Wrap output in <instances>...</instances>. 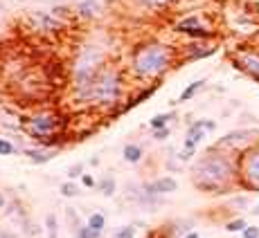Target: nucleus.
I'll use <instances>...</instances> for the list:
<instances>
[{"label": "nucleus", "mask_w": 259, "mask_h": 238, "mask_svg": "<svg viewBox=\"0 0 259 238\" xmlns=\"http://www.w3.org/2000/svg\"><path fill=\"white\" fill-rule=\"evenodd\" d=\"M46 231H48V238H59V218L54 211H50L46 216Z\"/></svg>", "instance_id": "412c9836"}, {"label": "nucleus", "mask_w": 259, "mask_h": 238, "mask_svg": "<svg viewBox=\"0 0 259 238\" xmlns=\"http://www.w3.org/2000/svg\"><path fill=\"white\" fill-rule=\"evenodd\" d=\"M59 193H61L63 198H77L81 191H79V187L74 185L72 180H68V182H63V185L59 187Z\"/></svg>", "instance_id": "b1692460"}, {"label": "nucleus", "mask_w": 259, "mask_h": 238, "mask_svg": "<svg viewBox=\"0 0 259 238\" xmlns=\"http://www.w3.org/2000/svg\"><path fill=\"white\" fill-rule=\"evenodd\" d=\"M68 180H77V177H81L83 173H86V164L83 162H74L72 166H68Z\"/></svg>", "instance_id": "a878e982"}, {"label": "nucleus", "mask_w": 259, "mask_h": 238, "mask_svg": "<svg viewBox=\"0 0 259 238\" xmlns=\"http://www.w3.org/2000/svg\"><path fill=\"white\" fill-rule=\"evenodd\" d=\"M194 155H196V148H183L181 153H178V162H181V164H185V162H192L194 160Z\"/></svg>", "instance_id": "c85d7f7f"}, {"label": "nucleus", "mask_w": 259, "mask_h": 238, "mask_svg": "<svg viewBox=\"0 0 259 238\" xmlns=\"http://www.w3.org/2000/svg\"><path fill=\"white\" fill-rule=\"evenodd\" d=\"M74 14L81 21H95L104 14V5L99 0H81V3L74 5Z\"/></svg>", "instance_id": "9b49d317"}, {"label": "nucleus", "mask_w": 259, "mask_h": 238, "mask_svg": "<svg viewBox=\"0 0 259 238\" xmlns=\"http://www.w3.org/2000/svg\"><path fill=\"white\" fill-rule=\"evenodd\" d=\"M122 160L128 162V164H140L144 160V148L140 144H126V146L122 148Z\"/></svg>", "instance_id": "2eb2a0df"}, {"label": "nucleus", "mask_w": 259, "mask_h": 238, "mask_svg": "<svg viewBox=\"0 0 259 238\" xmlns=\"http://www.w3.org/2000/svg\"><path fill=\"white\" fill-rule=\"evenodd\" d=\"M178 115L176 112H158V115H153L151 119H149V128L151 131H158V128H167L169 122L171 119H176Z\"/></svg>", "instance_id": "a211bd4d"}, {"label": "nucleus", "mask_w": 259, "mask_h": 238, "mask_svg": "<svg viewBox=\"0 0 259 238\" xmlns=\"http://www.w3.org/2000/svg\"><path fill=\"white\" fill-rule=\"evenodd\" d=\"M207 131H203L201 126H196V124H189L187 133H185V140H183V148H198V144L203 142V137H205Z\"/></svg>", "instance_id": "4468645a"}, {"label": "nucleus", "mask_w": 259, "mask_h": 238, "mask_svg": "<svg viewBox=\"0 0 259 238\" xmlns=\"http://www.w3.org/2000/svg\"><path fill=\"white\" fill-rule=\"evenodd\" d=\"M81 185L86 187V189H95V187H97V180H95L93 173H83V175H81Z\"/></svg>", "instance_id": "2f4dec72"}, {"label": "nucleus", "mask_w": 259, "mask_h": 238, "mask_svg": "<svg viewBox=\"0 0 259 238\" xmlns=\"http://www.w3.org/2000/svg\"><path fill=\"white\" fill-rule=\"evenodd\" d=\"M97 189L102 191L106 198H113V196H115V191H117V180H115V175H113V173H106V175H104L102 180L97 182Z\"/></svg>", "instance_id": "f3484780"}, {"label": "nucleus", "mask_w": 259, "mask_h": 238, "mask_svg": "<svg viewBox=\"0 0 259 238\" xmlns=\"http://www.w3.org/2000/svg\"><path fill=\"white\" fill-rule=\"evenodd\" d=\"M169 135H171V128H158V131H153V140H156V142H165L167 140V137Z\"/></svg>", "instance_id": "7c9ffc66"}, {"label": "nucleus", "mask_w": 259, "mask_h": 238, "mask_svg": "<svg viewBox=\"0 0 259 238\" xmlns=\"http://www.w3.org/2000/svg\"><path fill=\"white\" fill-rule=\"evenodd\" d=\"M23 133L38 146H57L63 135V117L52 108L34 110L23 119Z\"/></svg>", "instance_id": "39448f33"}, {"label": "nucleus", "mask_w": 259, "mask_h": 238, "mask_svg": "<svg viewBox=\"0 0 259 238\" xmlns=\"http://www.w3.org/2000/svg\"><path fill=\"white\" fill-rule=\"evenodd\" d=\"M237 182L243 191H259V142L237 155Z\"/></svg>", "instance_id": "423d86ee"}, {"label": "nucleus", "mask_w": 259, "mask_h": 238, "mask_svg": "<svg viewBox=\"0 0 259 238\" xmlns=\"http://www.w3.org/2000/svg\"><path fill=\"white\" fill-rule=\"evenodd\" d=\"M74 238H102V234H99V231H95L93 227H88L86 222H83V225L74 231Z\"/></svg>", "instance_id": "bb28decb"}, {"label": "nucleus", "mask_w": 259, "mask_h": 238, "mask_svg": "<svg viewBox=\"0 0 259 238\" xmlns=\"http://www.w3.org/2000/svg\"><path fill=\"white\" fill-rule=\"evenodd\" d=\"M259 142V131L257 128H235V131L226 133L221 140L214 142L217 148H223V151L232 153V155H239L246 148H250L252 144Z\"/></svg>", "instance_id": "0eeeda50"}, {"label": "nucleus", "mask_w": 259, "mask_h": 238, "mask_svg": "<svg viewBox=\"0 0 259 238\" xmlns=\"http://www.w3.org/2000/svg\"><path fill=\"white\" fill-rule=\"evenodd\" d=\"M241 238H259V227H255V225H248L246 229L241 231Z\"/></svg>", "instance_id": "473e14b6"}, {"label": "nucleus", "mask_w": 259, "mask_h": 238, "mask_svg": "<svg viewBox=\"0 0 259 238\" xmlns=\"http://www.w3.org/2000/svg\"><path fill=\"white\" fill-rule=\"evenodd\" d=\"M23 155L27 157L32 164H46V162L54 160L59 155V148L57 146H32V148H25Z\"/></svg>", "instance_id": "9d476101"}, {"label": "nucleus", "mask_w": 259, "mask_h": 238, "mask_svg": "<svg viewBox=\"0 0 259 238\" xmlns=\"http://www.w3.org/2000/svg\"><path fill=\"white\" fill-rule=\"evenodd\" d=\"M232 207H248V196H239V198H232L230 202Z\"/></svg>", "instance_id": "72a5a7b5"}, {"label": "nucleus", "mask_w": 259, "mask_h": 238, "mask_svg": "<svg viewBox=\"0 0 259 238\" xmlns=\"http://www.w3.org/2000/svg\"><path fill=\"white\" fill-rule=\"evenodd\" d=\"M86 225H88V227H93V229H95V231H99V234H104V227H106V216L99 214V211H95V214L88 216Z\"/></svg>", "instance_id": "aec40b11"}, {"label": "nucleus", "mask_w": 259, "mask_h": 238, "mask_svg": "<svg viewBox=\"0 0 259 238\" xmlns=\"http://www.w3.org/2000/svg\"><path fill=\"white\" fill-rule=\"evenodd\" d=\"M178 66H181V58L174 45H167L162 41H147L131 52L126 72L133 81L158 83L167 77V72H171Z\"/></svg>", "instance_id": "f03ea898"}, {"label": "nucleus", "mask_w": 259, "mask_h": 238, "mask_svg": "<svg viewBox=\"0 0 259 238\" xmlns=\"http://www.w3.org/2000/svg\"><path fill=\"white\" fill-rule=\"evenodd\" d=\"M205 83H207V79H196V81L187 83L185 90L181 92V97H178V101H176V103H187V101H192V99L196 97L198 92L203 90V88H205Z\"/></svg>", "instance_id": "dca6fc26"}, {"label": "nucleus", "mask_w": 259, "mask_h": 238, "mask_svg": "<svg viewBox=\"0 0 259 238\" xmlns=\"http://www.w3.org/2000/svg\"><path fill=\"white\" fill-rule=\"evenodd\" d=\"M138 3H140L144 9H153V12H156V9H165V7H169V5L176 3V0H138Z\"/></svg>", "instance_id": "393cba45"}, {"label": "nucleus", "mask_w": 259, "mask_h": 238, "mask_svg": "<svg viewBox=\"0 0 259 238\" xmlns=\"http://www.w3.org/2000/svg\"><path fill=\"white\" fill-rule=\"evenodd\" d=\"M181 238H201V236H198V231L192 229V231H185V234H183Z\"/></svg>", "instance_id": "f704fd0d"}, {"label": "nucleus", "mask_w": 259, "mask_h": 238, "mask_svg": "<svg viewBox=\"0 0 259 238\" xmlns=\"http://www.w3.org/2000/svg\"><path fill=\"white\" fill-rule=\"evenodd\" d=\"M250 41H252V45H255V47H259V32H257V34H255V36H252V38H250Z\"/></svg>", "instance_id": "e433bc0d"}, {"label": "nucleus", "mask_w": 259, "mask_h": 238, "mask_svg": "<svg viewBox=\"0 0 259 238\" xmlns=\"http://www.w3.org/2000/svg\"><path fill=\"white\" fill-rule=\"evenodd\" d=\"M147 189L156 193V196H169V193L178 191V180L171 175H162V177H156L153 182H147Z\"/></svg>", "instance_id": "f8f14e48"}, {"label": "nucleus", "mask_w": 259, "mask_h": 238, "mask_svg": "<svg viewBox=\"0 0 259 238\" xmlns=\"http://www.w3.org/2000/svg\"><path fill=\"white\" fill-rule=\"evenodd\" d=\"M128 72L117 66L108 63L102 72L95 77V81L86 90L74 92V101H79L86 108H97V110H111L122 112L124 101H128L126 88H128Z\"/></svg>", "instance_id": "7ed1b4c3"}, {"label": "nucleus", "mask_w": 259, "mask_h": 238, "mask_svg": "<svg viewBox=\"0 0 259 238\" xmlns=\"http://www.w3.org/2000/svg\"><path fill=\"white\" fill-rule=\"evenodd\" d=\"M230 63L239 72L250 77L252 81L259 83V47L255 45H241L235 52H230Z\"/></svg>", "instance_id": "6e6552de"}, {"label": "nucleus", "mask_w": 259, "mask_h": 238, "mask_svg": "<svg viewBox=\"0 0 259 238\" xmlns=\"http://www.w3.org/2000/svg\"><path fill=\"white\" fill-rule=\"evenodd\" d=\"M250 214H252V216H259V202H257V205L250 209Z\"/></svg>", "instance_id": "4c0bfd02"}, {"label": "nucleus", "mask_w": 259, "mask_h": 238, "mask_svg": "<svg viewBox=\"0 0 259 238\" xmlns=\"http://www.w3.org/2000/svg\"><path fill=\"white\" fill-rule=\"evenodd\" d=\"M27 23H29V27H34L41 34H59L66 29V21L57 18L52 12H29Z\"/></svg>", "instance_id": "1a4fd4ad"}, {"label": "nucleus", "mask_w": 259, "mask_h": 238, "mask_svg": "<svg viewBox=\"0 0 259 238\" xmlns=\"http://www.w3.org/2000/svg\"><path fill=\"white\" fill-rule=\"evenodd\" d=\"M136 227H138V225L119 227V229L113 231V236H111V238H136Z\"/></svg>", "instance_id": "cd10ccee"}, {"label": "nucleus", "mask_w": 259, "mask_h": 238, "mask_svg": "<svg viewBox=\"0 0 259 238\" xmlns=\"http://www.w3.org/2000/svg\"><path fill=\"white\" fill-rule=\"evenodd\" d=\"M106 66H108V56H106V49L102 45L88 43V45L79 47V52L74 54V58H72L70 72H68L72 95L74 92L86 90V88L95 81V77H97Z\"/></svg>", "instance_id": "20e7f679"}, {"label": "nucleus", "mask_w": 259, "mask_h": 238, "mask_svg": "<svg viewBox=\"0 0 259 238\" xmlns=\"http://www.w3.org/2000/svg\"><path fill=\"white\" fill-rule=\"evenodd\" d=\"M196 126H201L203 131H207V133H214L217 131V122H214V119H196Z\"/></svg>", "instance_id": "c756f323"}, {"label": "nucleus", "mask_w": 259, "mask_h": 238, "mask_svg": "<svg viewBox=\"0 0 259 238\" xmlns=\"http://www.w3.org/2000/svg\"><path fill=\"white\" fill-rule=\"evenodd\" d=\"M217 45H207V43H194V45H187L183 47V52H185V56L181 58V63L185 61H198V58H205V56H212L214 52H217Z\"/></svg>", "instance_id": "ddd939ff"}, {"label": "nucleus", "mask_w": 259, "mask_h": 238, "mask_svg": "<svg viewBox=\"0 0 259 238\" xmlns=\"http://www.w3.org/2000/svg\"><path fill=\"white\" fill-rule=\"evenodd\" d=\"M16 153H21L16 144H14L12 140H7V137H0V155L9 157V155H16Z\"/></svg>", "instance_id": "4be33fe9"}, {"label": "nucleus", "mask_w": 259, "mask_h": 238, "mask_svg": "<svg viewBox=\"0 0 259 238\" xmlns=\"http://www.w3.org/2000/svg\"><path fill=\"white\" fill-rule=\"evenodd\" d=\"M0 238H7V236H5V234H3V236H0Z\"/></svg>", "instance_id": "58836bf2"}, {"label": "nucleus", "mask_w": 259, "mask_h": 238, "mask_svg": "<svg viewBox=\"0 0 259 238\" xmlns=\"http://www.w3.org/2000/svg\"><path fill=\"white\" fill-rule=\"evenodd\" d=\"M192 185L196 187L201 193H210V196H226L235 187L237 182V155L217 148L212 144L205 153L194 160L192 171Z\"/></svg>", "instance_id": "f257e3e1"}, {"label": "nucleus", "mask_w": 259, "mask_h": 238, "mask_svg": "<svg viewBox=\"0 0 259 238\" xmlns=\"http://www.w3.org/2000/svg\"><path fill=\"white\" fill-rule=\"evenodd\" d=\"M66 220H68V225H70V229H72V231H77L79 227L83 225L81 218H79V214H77V209H74V207H68V209H66Z\"/></svg>", "instance_id": "5701e85b"}, {"label": "nucleus", "mask_w": 259, "mask_h": 238, "mask_svg": "<svg viewBox=\"0 0 259 238\" xmlns=\"http://www.w3.org/2000/svg\"><path fill=\"white\" fill-rule=\"evenodd\" d=\"M248 227V222H246V218H230V220L226 222V225H223V229L228 231V234H241L243 229H246Z\"/></svg>", "instance_id": "6ab92c4d"}, {"label": "nucleus", "mask_w": 259, "mask_h": 238, "mask_svg": "<svg viewBox=\"0 0 259 238\" xmlns=\"http://www.w3.org/2000/svg\"><path fill=\"white\" fill-rule=\"evenodd\" d=\"M5 205H7V198H5V193L0 191V209H5Z\"/></svg>", "instance_id": "c9c22d12"}]
</instances>
